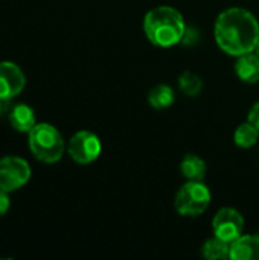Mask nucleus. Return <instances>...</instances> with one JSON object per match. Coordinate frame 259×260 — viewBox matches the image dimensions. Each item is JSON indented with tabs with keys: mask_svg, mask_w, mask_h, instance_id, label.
<instances>
[{
	"mask_svg": "<svg viewBox=\"0 0 259 260\" xmlns=\"http://www.w3.org/2000/svg\"><path fill=\"white\" fill-rule=\"evenodd\" d=\"M31 178V168L26 160L18 157L0 158V190L14 192L23 187Z\"/></svg>",
	"mask_w": 259,
	"mask_h": 260,
	"instance_id": "423d86ee",
	"label": "nucleus"
},
{
	"mask_svg": "<svg viewBox=\"0 0 259 260\" xmlns=\"http://www.w3.org/2000/svg\"><path fill=\"white\" fill-rule=\"evenodd\" d=\"M259 140V129L252 123V122H246L241 123L234 134V142L237 146L243 148V149H249L252 146H255Z\"/></svg>",
	"mask_w": 259,
	"mask_h": 260,
	"instance_id": "4468645a",
	"label": "nucleus"
},
{
	"mask_svg": "<svg viewBox=\"0 0 259 260\" xmlns=\"http://www.w3.org/2000/svg\"><path fill=\"white\" fill-rule=\"evenodd\" d=\"M2 113H3V101H0V116H2Z\"/></svg>",
	"mask_w": 259,
	"mask_h": 260,
	"instance_id": "aec40b11",
	"label": "nucleus"
},
{
	"mask_svg": "<svg viewBox=\"0 0 259 260\" xmlns=\"http://www.w3.org/2000/svg\"><path fill=\"white\" fill-rule=\"evenodd\" d=\"M179 88L186 96H198L203 90V79L194 72H183L179 78Z\"/></svg>",
	"mask_w": 259,
	"mask_h": 260,
	"instance_id": "dca6fc26",
	"label": "nucleus"
},
{
	"mask_svg": "<svg viewBox=\"0 0 259 260\" xmlns=\"http://www.w3.org/2000/svg\"><path fill=\"white\" fill-rule=\"evenodd\" d=\"M180 172L188 181H203L208 172V166L202 157L188 154L180 163Z\"/></svg>",
	"mask_w": 259,
	"mask_h": 260,
	"instance_id": "f8f14e48",
	"label": "nucleus"
},
{
	"mask_svg": "<svg viewBox=\"0 0 259 260\" xmlns=\"http://www.w3.org/2000/svg\"><path fill=\"white\" fill-rule=\"evenodd\" d=\"M229 259L232 260H259V236L241 235L231 242Z\"/></svg>",
	"mask_w": 259,
	"mask_h": 260,
	"instance_id": "1a4fd4ad",
	"label": "nucleus"
},
{
	"mask_svg": "<svg viewBox=\"0 0 259 260\" xmlns=\"http://www.w3.org/2000/svg\"><path fill=\"white\" fill-rule=\"evenodd\" d=\"M214 35L224 53L241 56L255 50L259 41V21L244 8H229L217 17Z\"/></svg>",
	"mask_w": 259,
	"mask_h": 260,
	"instance_id": "f257e3e1",
	"label": "nucleus"
},
{
	"mask_svg": "<svg viewBox=\"0 0 259 260\" xmlns=\"http://www.w3.org/2000/svg\"><path fill=\"white\" fill-rule=\"evenodd\" d=\"M27 134L29 149L37 160L47 165L61 160L66 151V143L55 126L50 123H37Z\"/></svg>",
	"mask_w": 259,
	"mask_h": 260,
	"instance_id": "7ed1b4c3",
	"label": "nucleus"
},
{
	"mask_svg": "<svg viewBox=\"0 0 259 260\" xmlns=\"http://www.w3.org/2000/svg\"><path fill=\"white\" fill-rule=\"evenodd\" d=\"M26 78L18 66L9 61L0 62V101L8 102L24 88Z\"/></svg>",
	"mask_w": 259,
	"mask_h": 260,
	"instance_id": "6e6552de",
	"label": "nucleus"
},
{
	"mask_svg": "<svg viewBox=\"0 0 259 260\" xmlns=\"http://www.w3.org/2000/svg\"><path fill=\"white\" fill-rule=\"evenodd\" d=\"M249 122H252V123L259 129V102H256V104L252 107V110H250V113H249Z\"/></svg>",
	"mask_w": 259,
	"mask_h": 260,
	"instance_id": "a211bd4d",
	"label": "nucleus"
},
{
	"mask_svg": "<svg viewBox=\"0 0 259 260\" xmlns=\"http://www.w3.org/2000/svg\"><path fill=\"white\" fill-rule=\"evenodd\" d=\"M212 230L214 236L231 244L243 235L244 218L237 209L223 207L215 213L212 219Z\"/></svg>",
	"mask_w": 259,
	"mask_h": 260,
	"instance_id": "0eeeda50",
	"label": "nucleus"
},
{
	"mask_svg": "<svg viewBox=\"0 0 259 260\" xmlns=\"http://www.w3.org/2000/svg\"><path fill=\"white\" fill-rule=\"evenodd\" d=\"M211 200V189L203 181H188L179 189L174 200V207L180 216L194 218L208 210Z\"/></svg>",
	"mask_w": 259,
	"mask_h": 260,
	"instance_id": "20e7f679",
	"label": "nucleus"
},
{
	"mask_svg": "<svg viewBox=\"0 0 259 260\" xmlns=\"http://www.w3.org/2000/svg\"><path fill=\"white\" fill-rule=\"evenodd\" d=\"M102 151L101 140L96 134L90 131H79L72 136L67 145V152L70 158L78 165H90L93 163Z\"/></svg>",
	"mask_w": 259,
	"mask_h": 260,
	"instance_id": "39448f33",
	"label": "nucleus"
},
{
	"mask_svg": "<svg viewBox=\"0 0 259 260\" xmlns=\"http://www.w3.org/2000/svg\"><path fill=\"white\" fill-rule=\"evenodd\" d=\"M229 250H231V244L214 236L211 239H208L203 247H202V256L205 259L209 260H218V259H229Z\"/></svg>",
	"mask_w": 259,
	"mask_h": 260,
	"instance_id": "2eb2a0df",
	"label": "nucleus"
},
{
	"mask_svg": "<svg viewBox=\"0 0 259 260\" xmlns=\"http://www.w3.org/2000/svg\"><path fill=\"white\" fill-rule=\"evenodd\" d=\"M174 99H176V93L166 84L156 85L148 93V104L156 110H165L171 107L174 104Z\"/></svg>",
	"mask_w": 259,
	"mask_h": 260,
	"instance_id": "ddd939ff",
	"label": "nucleus"
},
{
	"mask_svg": "<svg viewBox=\"0 0 259 260\" xmlns=\"http://www.w3.org/2000/svg\"><path fill=\"white\" fill-rule=\"evenodd\" d=\"M9 123L15 131L20 133H29L37 123H35V114L34 110L26 104H17L9 111Z\"/></svg>",
	"mask_w": 259,
	"mask_h": 260,
	"instance_id": "9b49d317",
	"label": "nucleus"
},
{
	"mask_svg": "<svg viewBox=\"0 0 259 260\" xmlns=\"http://www.w3.org/2000/svg\"><path fill=\"white\" fill-rule=\"evenodd\" d=\"M143 32L154 46L172 47L183 41L186 24L183 15L172 6H157L147 12Z\"/></svg>",
	"mask_w": 259,
	"mask_h": 260,
	"instance_id": "f03ea898",
	"label": "nucleus"
},
{
	"mask_svg": "<svg viewBox=\"0 0 259 260\" xmlns=\"http://www.w3.org/2000/svg\"><path fill=\"white\" fill-rule=\"evenodd\" d=\"M9 206H11V203H9L8 192H5V190H0V216L6 215V212H8Z\"/></svg>",
	"mask_w": 259,
	"mask_h": 260,
	"instance_id": "f3484780",
	"label": "nucleus"
},
{
	"mask_svg": "<svg viewBox=\"0 0 259 260\" xmlns=\"http://www.w3.org/2000/svg\"><path fill=\"white\" fill-rule=\"evenodd\" d=\"M237 76L246 84H256L259 81V56L255 52L237 56L235 62Z\"/></svg>",
	"mask_w": 259,
	"mask_h": 260,
	"instance_id": "9d476101",
	"label": "nucleus"
},
{
	"mask_svg": "<svg viewBox=\"0 0 259 260\" xmlns=\"http://www.w3.org/2000/svg\"><path fill=\"white\" fill-rule=\"evenodd\" d=\"M253 52H255V53L259 56V41H258V44L255 46V50H253Z\"/></svg>",
	"mask_w": 259,
	"mask_h": 260,
	"instance_id": "6ab92c4d",
	"label": "nucleus"
}]
</instances>
